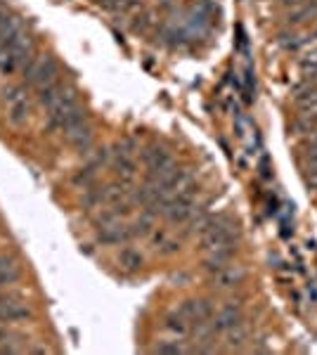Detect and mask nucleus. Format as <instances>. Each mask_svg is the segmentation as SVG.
Listing matches in <instances>:
<instances>
[{
  "label": "nucleus",
  "instance_id": "nucleus-16",
  "mask_svg": "<svg viewBox=\"0 0 317 355\" xmlns=\"http://www.w3.org/2000/svg\"><path fill=\"white\" fill-rule=\"evenodd\" d=\"M17 67H19L17 55L8 48V45H0V73H8L10 76L12 71H17Z\"/></svg>",
  "mask_w": 317,
  "mask_h": 355
},
{
  "label": "nucleus",
  "instance_id": "nucleus-22",
  "mask_svg": "<svg viewBox=\"0 0 317 355\" xmlns=\"http://www.w3.org/2000/svg\"><path fill=\"white\" fill-rule=\"evenodd\" d=\"M305 182H308V187L317 190V171H305Z\"/></svg>",
  "mask_w": 317,
  "mask_h": 355
},
{
  "label": "nucleus",
  "instance_id": "nucleus-11",
  "mask_svg": "<svg viewBox=\"0 0 317 355\" xmlns=\"http://www.w3.org/2000/svg\"><path fill=\"white\" fill-rule=\"evenodd\" d=\"M293 102H296L298 110L303 112H315L317 110V85L313 83H305L303 88L296 90V97H293Z\"/></svg>",
  "mask_w": 317,
  "mask_h": 355
},
{
  "label": "nucleus",
  "instance_id": "nucleus-19",
  "mask_svg": "<svg viewBox=\"0 0 317 355\" xmlns=\"http://www.w3.org/2000/svg\"><path fill=\"white\" fill-rule=\"evenodd\" d=\"M149 230H152V216H149V214H145V216H142V218H137L135 220V225H132V234H140V237H142V234H149Z\"/></svg>",
  "mask_w": 317,
  "mask_h": 355
},
{
  "label": "nucleus",
  "instance_id": "nucleus-5",
  "mask_svg": "<svg viewBox=\"0 0 317 355\" xmlns=\"http://www.w3.org/2000/svg\"><path fill=\"white\" fill-rule=\"evenodd\" d=\"M211 324L216 331H230L234 327H239V324H244V313H241V306L239 303H225L218 313H213L211 318Z\"/></svg>",
  "mask_w": 317,
  "mask_h": 355
},
{
  "label": "nucleus",
  "instance_id": "nucleus-6",
  "mask_svg": "<svg viewBox=\"0 0 317 355\" xmlns=\"http://www.w3.org/2000/svg\"><path fill=\"white\" fill-rule=\"evenodd\" d=\"M97 225H100V230H97V239H100L102 244H121V242H126V239L132 237V232L123 225V223H121V218L102 220V223H97Z\"/></svg>",
  "mask_w": 317,
  "mask_h": 355
},
{
  "label": "nucleus",
  "instance_id": "nucleus-10",
  "mask_svg": "<svg viewBox=\"0 0 317 355\" xmlns=\"http://www.w3.org/2000/svg\"><path fill=\"white\" fill-rule=\"evenodd\" d=\"M114 173H117L121 182L128 185L132 178H135V162H132V157L123 152H117V157H114Z\"/></svg>",
  "mask_w": 317,
  "mask_h": 355
},
{
  "label": "nucleus",
  "instance_id": "nucleus-1",
  "mask_svg": "<svg viewBox=\"0 0 317 355\" xmlns=\"http://www.w3.org/2000/svg\"><path fill=\"white\" fill-rule=\"evenodd\" d=\"M85 119V112L78 102V95L71 88H67L53 105L48 107V123L55 130H67L69 125L78 123Z\"/></svg>",
  "mask_w": 317,
  "mask_h": 355
},
{
  "label": "nucleus",
  "instance_id": "nucleus-14",
  "mask_svg": "<svg viewBox=\"0 0 317 355\" xmlns=\"http://www.w3.org/2000/svg\"><path fill=\"white\" fill-rule=\"evenodd\" d=\"M119 266H121V270H126V272H137L142 268V256L137 254V251L126 249L119 254Z\"/></svg>",
  "mask_w": 317,
  "mask_h": 355
},
{
  "label": "nucleus",
  "instance_id": "nucleus-8",
  "mask_svg": "<svg viewBox=\"0 0 317 355\" xmlns=\"http://www.w3.org/2000/svg\"><path fill=\"white\" fill-rule=\"evenodd\" d=\"M178 313L187 320L189 327H194V324L209 322V320L213 318V306L209 301H185Z\"/></svg>",
  "mask_w": 317,
  "mask_h": 355
},
{
  "label": "nucleus",
  "instance_id": "nucleus-13",
  "mask_svg": "<svg viewBox=\"0 0 317 355\" xmlns=\"http://www.w3.org/2000/svg\"><path fill=\"white\" fill-rule=\"evenodd\" d=\"M22 277L19 266L8 259V256H0V284H15Z\"/></svg>",
  "mask_w": 317,
  "mask_h": 355
},
{
  "label": "nucleus",
  "instance_id": "nucleus-12",
  "mask_svg": "<svg viewBox=\"0 0 317 355\" xmlns=\"http://www.w3.org/2000/svg\"><path fill=\"white\" fill-rule=\"evenodd\" d=\"M142 159H145V166H147V173H154V171L164 168L166 164H171V154L164 150V147H149V150L142 154Z\"/></svg>",
  "mask_w": 317,
  "mask_h": 355
},
{
  "label": "nucleus",
  "instance_id": "nucleus-23",
  "mask_svg": "<svg viewBox=\"0 0 317 355\" xmlns=\"http://www.w3.org/2000/svg\"><path fill=\"white\" fill-rule=\"evenodd\" d=\"M305 142H308V145H313V147H317V128H313L310 133H305Z\"/></svg>",
  "mask_w": 317,
  "mask_h": 355
},
{
  "label": "nucleus",
  "instance_id": "nucleus-24",
  "mask_svg": "<svg viewBox=\"0 0 317 355\" xmlns=\"http://www.w3.org/2000/svg\"><path fill=\"white\" fill-rule=\"evenodd\" d=\"M305 83L317 85V69H310V71H305Z\"/></svg>",
  "mask_w": 317,
  "mask_h": 355
},
{
  "label": "nucleus",
  "instance_id": "nucleus-3",
  "mask_svg": "<svg viewBox=\"0 0 317 355\" xmlns=\"http://www.w3.org/2000/svg\"><path fill=\"white\" fill-rule=\"evenodd\" d=\"M3 105L5 112H8L10 123L22 128L28 121V114H31V105H28V97L24 93V88L19 85H10V88L3 90Z\"/></svg>",
  "mask_w": 317,
  "mask_h": 355
},
{
  "label": "nucleus",
  "instance_id": "nucleus-20",
  "mask_svg": "<svg viewBox=\"0 0 317 355\" xmlns=\"http://www.w3.org/2000/svg\"><path fill=\"white\" fill-rule=\"evenodd\" d=\"M303 166L305 171H317V147L308 145V150L303 154Z\"/></svg>",
  "mask_w": 317,
  "mask_h": 355
},
{
  "label": "nucleus",
  "instance_id": "nucleus-17",
  "mask_svg": "<svg viewBox=\"0 0 317 355\" xmlns=\"http://www.w3.org/2000/svg\"><path fill=\"white\" fill-rule=\"evenodd\" d=\"M17 31H22L19 21L10 15H0V43L8 41V38H12Z\"/></svg>",
  "mask_w": 317,
  "mask_h": 355
},
{
  "label": "nucleus",
  "instance_id": "nucleus-9",
  "mask_svg": "<svg viewBox=\"0 0 317 355\" xmlns=\"http://www.w3.org/2000/svg\"><path fill=\"white\" fill-rule=\"evenodd\" d=\"M317 17V0H303V3L293 5L286 12V26H301L305 21H313Z\"/></svg>",
  "mask_w": 317,
  "mask_h": 355
},
{
  "label": "nucleus",
  "instance_id": "nucleus-7",
  "mask_svg": "<svg viewBox=\"0 0 317 355\" xmlns=\"http://www.w3.org/2000/svg\"><path fill=\"white\" fill-rule=\"evenodd\" d=\"M62 133H65L69 145L76 147V150H80V152L90 150V145H93V128L88 125V119H83V121L69 125V128L62 130Z\"/></svg>",
  "mask_w": 317,
  "mask_h": 355
},
{
  "label": "nucleus",
  "instance_id": "nucleus-15",
  "mask_svg": "<svg viewBox=\"0 0 317 355\" xmlns=\"http://www.w3.org/2000/svg\"><path fill=\"white\" fill-rule=\"evenodd\" d=\"M164 327L169 329V331H173L175 336H185L187 331H192V327H189V322H187L185 318H182L180 313L169 315V318H166V324H164Z\"/></svg>",
  "mask_w": 317,
  "mask_h": 355
},
{
  "label": "nucleus",
  "instance_id": "nucleus-18",
  "mask_svg": "<svg viewBox=\"0 0 317 355\" xmlns=\"http://www.w3.org/2000/svg\"><path fill=\"white\" fill-rule=\"evenodd\" d=\"M187 348L178 341H159L157 346L152 348V353H169V355H175V353H185Z\"/></svg>",
  "mask_w": 317,
  "mask_h": 355
},
{
  "label": "nucleus",
  "instance_id": "nucleus-2",
  "mask_svg": "<svg viewBox=\"0 0 317 355\" xmlns=\"http://www.w3.org/2000/svg\"><path fill=\"white\" fill-rule=\"evenodd\" d=\"M24 78L36 93H40L43 88H48V85H53L55 81H60V78H57V62L50 55L33 57V60L24 67Z\"/></svg>",
  "mask_w": 317,
  "mask_h": 355
},
{
  "label": "nucleus",
  "instance_id": "nucleus-4",
  "mask_svg": "<svg viewBox=\"0 0 317 355\" xmlns=\"http://www.w3.org/2000/svg\"><path fill=\"white\" fill-rule=\"evenodd\" d=\"M244 268L241 266H232V263H225L218 270H213V277H211V284L213 289L218 291H234L237 287H241L244 282Z\"/></svg>",
  "mask_w": 317,
  "mask_h": 355
},
{
  "label": "nucleus",
  "instance_id": "nucleus-25",
  "mask_svg": "<svg viewBox=\"0 0 317 355\" xmlns=\"http://www.w3.org/2000/svg\"><path fill=\"white\" fill-rule=\"evenodd\" d=\"M310 116H313V119H315V123H317V110H315V112H310Z\"/></svg>",
  "mask_w": 317,
  "mask_h": 355
},
{
  "label": "nucleus",
  "instance_id": "nucleus-21",
  "mask_svg": "<svg viewBox=\"0 0 317 355\" xmlns=\"http://www.w3.org/2000/svg\"><path fill=\"white\" fill-rule=\"evenodd\" d=\"M303 71H310V69H317V48H313L310 53H305V57L301 60Z\"/></svg>",
  "mask_w": 317,
  "mask_h": 355
}]
</instances>
